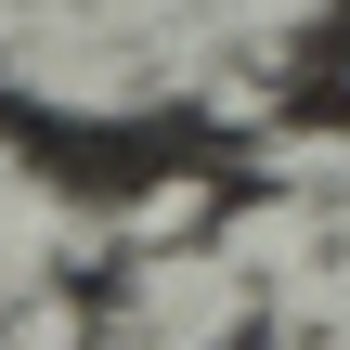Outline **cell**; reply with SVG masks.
<instances>
[{
  "label": "cell",
  "mask_w": 350,
  "mask_h": 350,
  "mask_svg": "<svg viewBox=\"0 0 350 350\" xmlns=\"http://www.w3.org/2000/svg\"><path fill=\"white\" fill-rule=\"evenodd\" d=\"M325 65H338V104H350V0L325 13Z\"/></svg>",
  "instance_id": "obj_1"
}]
</instances>
